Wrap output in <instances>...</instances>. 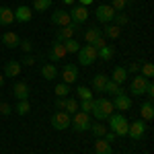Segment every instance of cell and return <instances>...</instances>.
<instances>
[{
	"instance_id": "7402d4cb",
	"label": "cell",
	"mask_w": 154,
	"mask_h": 154,
	"mask_svg": "<svg viewBox=\"0 0 154 154\" xmlns=\"http://www.w3.org/2000/svg\"><path fill=\"white\" fill-rule=\"evenodd\" d=\"M125 78H128V70H125V66H115L113 68V74H111V80L117 84H123L125 82Z\"/></svg>"
},
{
	"instance_id": "3957f363",
	"label": "cell",
	"mask_w": 154,
	"mask_h": 154,
	"mask_svg": "<svg viewBox=\"0 0 154 154\" xmlns=\"http://www.w3.org/2000/svg\"><path fill=\"white\" fill-rule=\"evenodd\" d=\"M91 123H93V119H91V113H82V111H76L74 115L70 117V128L74 131H88L91 128Z\"/></svg>"
},
{
	"instance_id": "ba28073f",
	"label": "cell",
	"mask_w": 154,
	"mask_h": 154,
	"mask_svg": "<svg viewBox=\"0 0 154 154\" xmlns=\"http://www.w3.org/2000/svg\"><path fill=\"white\" fill-rule=\"evenodd\" d=\"M148 80H150V78H144L142 74H136V76L131 78V82H130V93L131 95L142 97L144 93H146V84H148Z\"/></svg>"
},
{
	"instance_id": "7a4b0ae2",
	"label": "cell",
	"mask_w": 154,
	"mask_h": 154,
	"mask_svg": "<svg viewBox=\"0 0 154 154\" xmlns=\"http://www.w3.org/2000/svg\"><path fill=\"white\" fill-rule=\"evenodd\" d=\"M109 130L115 131V136H128V128H130V121L125 119L123 113H111L109 115Z\"/></svg>"
},
{
	"instance_id": "816d5d0a",
	"label": "cell",
	"mask_w": 154,
	"mask_h": 154,
	"mask_svg": "<svg viewBox=\"0 0 154 154\" xmlns=\"http://www.w3.org/2000/svg\"><path fill=\"white\" fill-rule=\"evenodd\" d=\"M121 154H128V152H121Z\"/></svg>"
},
{
	"instance_id": "603a6c76",
	"label": "cell",
	"mask_w": 154,
	"mask_h": 154,
	"mask_svg": "<svg viewBox=\"0 0 154 154\" xmlns=\"http://www.w3.org/2000/svg\"><path fill=\"white\" fill-rule=\"evenodd\" d=\"M107 80H109V76H105V74H95V76L91 78V82H93V88H95V93H103V88H105Z\"/></svg>"
},
{
	"instance_id": "30bf717a",
	"label": "cell",
	"mask_w": 154,
	"mask_h": 154,
	"mask_svg": "<svg viewBox=\"0 0 154 154\" xmlns=\"http://www.w3.org/2000/svg\"><path fill=\"white\" fill-rule=\"evenodd\" d=\"M111 103H113V109H117V111H130L131 109V97L121 91V93H117V95L113 97Z\"/></svg>"
},
{
	"instance_id": "f546056e",
	"label": "cell",
	"mask_w": 154,
	"mask_h": 154,
	"mask_svg": "<svg viewBox=\"0 0 154 154\" xmlns=\"http://www.w3.org/2000/svg\"><path fill=\"white\" fill-rule=\"evenodd\" d=\"M99 37H103V33H101L99 27H93V29H86V31H84V39H86V43H93V41L99 39Z\"/></svg>"
},
{
	"instance_id": "2e32d148",
	"label": "cell",
	"mask_w": 154,
	"mask_h": 154,
	"mask_svg": "<svg viewBox=\"0 0 154 154\" xmlns=\"http://www.w3.org/2000/svg\"><path fill=\"white\" fill-rule=\"evenodd\" d=\"M21 68H23V66H21L19 60H11V62L4 64V72H2V74H4V78H17V76L21 74Z\"/></svg>"
},
{
	"instance_id": "4316f807",
	"label": "cell",
	"mask_w": 154,
	"mask_h": 154,
	"mask_svg": "<svg viewBox=\"0 0 154 154\" xmlns=\"http://www.w3.org/2000/svg\"><path fill=\"white\" fill-rule=\"evenodd\" d=\"M76 99L78 101H91L93 99V91L88 86H76Z\"/></svg>"
},
{
	"instance_id": "7bdbcfd3",
	"label": "cell",
	"mask_w": 154,
	"mask_h": 154,
	"mask_svg": "<svg viewBox=\"0 0 154 154\" xmlns=\"http://www.w3.org/2000/svg\"><path fill=\"white\" fill-rule=\"evenodd\" d=\"M140 66H142V62H131V64L128 66V68H125V70H128V74H130V72L138 74V72H140Z\"/></svg>"
},
{
	"instance_id": "d4e9b609",
	"label": "cell",
	"mask_w": 154,
	"mask_h": 154,
	"mask_svg": "<svg viewBox=\"0 0 154 154\" xmlns=\"http://www.w3.org/2000/svg\"><path fill=\"white\" fill-rule=\"evenodd\" d=\"M140 113H142V121H150V119L154 117V105L152 101H146V103H142V107H140Z\"/></svg>"
},
{
	"instance_id": "ee69618b",
	"label": "cell",
	"mask_w": 154,
	"mask_h": 154,
	"mask_svg": "<svg viewBox=\"0 0 154 154\" xmlns=\"http://www.w3.org/2000/svg\"><path fill=\"white\" fill-rule=\"evenodd\" d=\"M144 95L148 97V101H152V97H154V84H152V80H148V84H146V93Z\"/></svg>"
},
{
	"instance_id": "6da1fadb",
	"label": "cell",
	"mask_w": 154,
	"mask_h": 154,
	"mask_svg": "<svg viewBox=\"0 0 154 154\" xmlns=\"http://www.w3.org/2000/svg\"><path fill=\"white\" fill-rule=\"evenodd\" d=\"M115 109H113V103H111V99H107V97H99V99H93V115H95L99 121H103L107 119L111 113H113Z\"/></svg>"
},
{
	"instance_id": "f6af8a7d",
	"label": "cell",
	"mask_w": 154,
	"mask_h": 154,
	"mask_svg": "<svg viewBox=\"0 0 154 154\" xmlns=\"http://www.w3.org/2000/svg\"><path fill=\"white\" fill-rule=\"evenodd\" d=\"M103 140H105V142H115V140H117V136H115V131H111V130H107L105 131V136H103Z\"/></svg>"
},
{
	"instance_id": "f1b7e54d",
	"label": "cell",
	"mask_w": 154,
	"mask_h": 154,
	"mask_svg": "<svg viewBox=\"0 0 154 154\" xmlns=\"http://www.w3.org/2000/svg\"><path fill=\"white\" fill-rule=\"evenodd\" d=\"M88 131H93V136H95V138H103V136H105V131H107V128L101 123V121H93V123H91V128H88Z\"/></svg>"
},
{
	"instance_id": "cb8c5ba5",
	"label": "cell",
	"mask_w": 154,
	"mask_h": 154,
	"mask_svg": "<svg viewBox=\"0 0 154 154\" xmlns=\"http://www.w3.org/2000/svg\"><path fill=\"white\" fill-rule=\"evenodd\" d=\"M95 154H113V148L103 138H97L95 140Z\"/></svg>"
},
{
	"instance_id": "ac0fdd59",
	"label": "cell",
	"mask_w": 154,
	"mask_h": 154,
	"mask_svg": "<svg viewBox=\"0 0 154 154\" xmlns=\"http://www.w3.org/2000/svg\"><path fill=\"white\" fill-rule=\"evenodd\" d=\"M33 19V8H29V6H19V8H14V21H19V23H29Z\"/></svg>"
},
{
	"instance_id": "74e56055",
	"label": "cell",
	"mask_w": 154,
	"mask_h": 154,
	"mask_svg": "<svg viewBox=\"0 0 154 154\" xmlns=\"http://www.w3.org/2000/svg\"><path fill=\"white\" fill-rule=\"evenodd\" d=\"M109 6H111L115 12H123V11H125V6H128V0H111Z\"/></svg>"
},
{
	"instance_id": "5b68a950",
	"label": "cell",
	"mask_w": 154,
	"mask_h": 154,
	"mask_svg": "<svg viewBox=\"0 0 154 154\" xmlns=\"http://www.w3.org/2000/svg\"><path fill=\"white\" fill-rule=\"evenodd\" d=\"M95 62H97V49H93L88 43L80 45V49H78V64L80 66H91Z\"/></svg>"
},
{
	"instance_id": "7dc6e473",
	"label": "cell",
	"mask_w": 154,
	"mask_h": 154,
	"mask_svg": "<svg viewBox=\"0 0 154 154\" xmlns=\"http://www.w3.org/2000/svg\"><path fill=\"white\" fill-rule=\"evenodd\" d=\"M64 107H66V97H58L56 99V109L58 111H64Z\"/></svg>"
},
{
	"instance_id": "d6a6232c",
	"label": "cell",
	"mask_w": 154,
	"mask_h": 154,
	"mask_svg": "<svg viewBox=\"0 0 154 154\" xmlns=\"http://www.w3.org/2000/svg\"><path fill=\"white\" fill-rule=\"evenodd\" d=\"M138 74H142L144 78H150L152 80V76H154V66L150 64V62H144L142 66H140V72Z\"/></svg>"
},
{
	"instance_id": "8fae6325",
	"label": "cell",
	"mask_w": 154,
	"mask_h": 154,
	"mask_svg": "<svg viewBox=\"0 0 154 154\" xmlns=\"http://www.w3.org/2000/svg\"><path fill=\"white\" fill-rule=\"evenodd\" d=\"M76 78H78V66L76 64H64V68H62V82L74 84Z\"/></svg>"
},
{
	"instance_id": "60d3db41",
	"label": "cell",
	"mask_w": 154,
	"mask_h": 154,
	"mask_svg": "<svg viewBox=\"0 0 154 154\" xmlns=\"http://www.w3.org/2000/svg\"><path fill=\"white\" fill-rule=\"evenodd\" d=\"M88 45L99 51L101 48H105V45H107V39H105V37H99V39H95V41H93V43H88Z\"/></svg>"
},
{
	"instance_id": "5bb4252c",
	"label": "cell",
	"mask_w": 154,
	"mask_h": 154,
	"mask_svg": "<svg viewBox=\"0 0 154 154\" xmlns=\"http://www.w3.org/2000/svg\"><path fill=\"white\" fill-rule=\"evenodd\" d=\"M29 93H31V88L23 80L14 82V86H12V95L17 97V101H29Z\"/></svg>"
},
{
	"instance_id": "9a60e30c",
	"label": "cell",
	"mask_w": 154,
	"mask_h": 154,
	"mask_svg": "<svg viewBox=\"0 0 154 154\" xmlns=\"http://www.w3.org/2000/svg\"><path fill=\"white\" fill-rule=\"evenodd\" d=\"M51 23L56 25V27H66V25H70V14L68 11H64V8H58V11L51 12Z\"/></svg>"
},
{
	"instance_id": "836d02e7",
	"label": "cell",
	"mask_w": 154,
	"mask_h": 154,
	"mask_svg": "<svg viewBox=\"0 0 154 154\" xmlns=\"http://www.w3.org/2000/svg\"><path fill=\"white\" fill-rule=\"evenodd\" d=\"M128 23H130V17H128L125 12H115V17H113V25H117V27H125Z\"/></svg>"
},
{
	"instance_id": "f35d334b",
	"label": "cell",
	"mask_w": 154,
	"mask_h": 154,
	"mask_svg": "<svg viewBox=\"0 0 154 154\" xmlns=\"http://www.w3.org/2000/svg\"><path fill=\"white\" fill-rule=\"evenodd\" d=\"M78 111L91 113V111H93V99H91V101H78Z\"/></svg>"
},
{
	"instance_id": "52a82bcc",
	"label": "cell",
	"mask_w": 154,
	"mask_h": 154,
	"mask_svg": "<svg viewBox=\"0 0 154 154\" xmlns=\"http://www.w3.org/2000/svg\"><path fill=\"white\" fill-rule=\"evenodd\" d=\"M95 17H97V21L99 23H113V17H115V11L109 6V4H101V6H97V11H95Z\"/></svg>"
},
{
	"instance_id": "9c48e42d",
	"label": "cell",
	"mask_w": 154,
	"mask_h": 154,
	"mask_svg": "<svg viewBox=\"0 0 154 154\" xmlns=\"http://www.w3.org/2000/svg\"><path fill=\"white\" fill-rule=\"evenodd\" d=\"M78 29H80V25H76V23H70V25H66V27H60L58 31H56V41H66V39H72V37L78 33Z\"/></svg>"
},
{
	"instance_id": "b9f144b4",
	"label": "cell",
	"mask_w": 154,
	"mask_h": 154,
	"mask_svg": "<svg viewBox=\"0 0 154 154\" xmlns=\"http://www.w3.org/2000/svg\"><path fill=\"white\" fill-rule=\"evenodd\" d=\"M19 62H21V66H33V64H35V58H33L31 54H25V58L19 60Z\"/></svg>"
},
{
	"instance_id": "4fadbf2b",
	"label": "cell",
	"mask_w": 154,
	"mask_h": 154,
	"mask_svg": "<svg viewBox=\"0 0 154 154\" xmlns=\"http://www.w3.org/2000/svg\"><path fill=\"white\" fill-rule=\"evenodd\" d=\"M144 131H146V121L136 119L134 123H130V128H128V136H130L131 140H140L144 136Z\"/></svg>"
},
{
	"instance_id": "ffe728a7",
	"label": "cell",
	"mask_w": 154,
	"mask_h": 154,
	"mask_svg": "<svg viewBox=\"0 0 154 154\" xmlns=\"http://www.w3.org/2000/svg\"><path fill=\"white\" fill-rule=\"evenodd\" d=\"M2 43H4L8 49H14V48H19L21 37L17 35L14 31H6V33H2Z\"/></svg>"
},
{
	"instance_id": "484cf974",
	"label": "cell",
	"mask_w": 154,
	"mask_h": 154,
	"mask_svg": "<svg viewBox=\"0 0 154 154\" xmlns=\"http://www.w3.org/2000/svg\"><path fill=\"white\" fill-rule=\"evenodd\" d=\"M113 54H115V49H113V45H109V43H107L105 48H101L99 51H97V60H103V62H109V60L113 58Z\"/></svg>"
},
{
	"instance_id": "ab89813d",
	"label": "cell",
	"mask_w": 154,
	"mask_h": 154,
	"mask_svg": "<svg viewBox=\"0 0 154 154\" xmlns=\"http://www.w3.org/2000/svg\"><path fill=\"white\" fill-rule=\"evenodd\" d=\"M19 48L23 49L25 54H31V51H33V41H31V39H21Z\"/></svg>"
},
{
	"instance_id": "e575fe53",
	"label": "cell",
	"mask_w": 154,
	"mask_h": 154,
	"mask_svg": "<svg viewBox=\"0 0 154 154\" xmlns=\"http://www.w3.org/2000/svg\"><path fill=\"white\" fill-rule=\"evenodd\" d=\"M49 6H51V0H35L33 2V11L35 12H43V11H48Z\"/></svg>"
},
{
	"instance_id": "4dcf8cb0",
	"label": "cell",
	"mask_w": 154,
	"mask_h": 154,
	"mask_svg": "<svg viewBox=\"0 0 154 154\" xmlns=\"http://www.w3.org/2000/svg\"><path fill=\"white\" fill-rule=\"evenodd\" d=\"M64 43V48H66V54H78V49H80V43L72 37V39H66V41H62Z\"/></svg>"
},
{
	"instance_id": "f907efd6",
	"label": "cell",
	"mask_w": 154,
	"mask_h": 154,
	"mask_svg": "<svg viewBox=\"0 0 154 154\" xmlns=\"http://www.w3.org/2000/svg\"><path fill=\"white\" fill-rule=\"evenodd\" d=\"M2 84H4V74H0V88H2Z\"/></svg>"
},
{
	"instance_id": "277c9868",
	"label": "cell",
	"mask_w": 154,
	"mask_h": 154,
	"mask_svg": "<svg viewBox=\"0 0 154 154\" xmlns=\"http://www.w3.org/2000/svg\"><path fill=\"white\" fill-rule=\"evenodd\" d=\"M70 113H66V111H56L54 115H51V128L54 130H58V131H64V130H68L70 128Z\"/></svg>"
},
{
	"instance_id": "c3c4849f",
	"label": "cell",
	"mask_w": 154,
	"mask_h": 154,
	"mask_svg": "<svg viewBox=\"0 0 154 154\" xmlns=\"http://www.w3.org/2000/svg\"><path fill=\"white\" fill-rule=\"evenodd\" d=\"M78 4H82V6H88V4H93V0H76Z\"/></svg>"
},
{
	"instance_id": "83f0119b",
	"label": "cell",
	"mask_w": 154,
	"mask_h": 154,
	"mask_svg": "<svg viewBox=\"0 0 154 154\" xmlns=\"http://www.w3.org/2000/svg\"><path fill=\"white\" fill-rule=\"evenodd\" d=\"M103 93H105V95H111V97H115L117 93H121V84L113 82V80L109 78V80H107V84H105V88H103Z\"/></svg>"
},
{
	"instance_id": "bcb514c9",
	"label": "cell",
	"mask_w": 154,
	"mask_h": 154,
	"mask_svg": "<svg viewBox=\"0 0 154 154\" xmlns=\"http://www.w3.org/2000/svg\"><path fill=\"white\" fill-rule=\"evenodd\" d=\"M11 105H8V103H0V115H4V117H6V115H11Z\"/></svg>"
},
{
	"instance_id": "7c38bea8",
	"label": "cell",
	"mask_w": 154,
	"mask_h": 154,
	"mask_svg": "<svg viewBox=\"0 0 154 154\" xmlns=\"http://www.w3.org/2000/svg\"><path fill=\"white\" fill-rule=\"evenodd\" d=\"M68 56L66 54V48H64V43H60V41H54L51 45H49L48 49V58L51 60V62H60V60H64Z\"/></svg>"
},
{
	"instance_id": "8d00e7d4",
	"label": "cell",
	"mask_w": 154,
	"mask_h": 154,
	"mask_svg": "<svg viewBox=\"0 0 154 154\" xmlns=\"http://www.w3.org/2000/svg\"><path fill=\"white\" fill-rule=\"evenodd\" d=\"M14 111L19 113V115H27L29 111H31V105H29V101H19L17 107H14Z\"/></svg>"
},
{
	"instance_id": "681fc988",
	"label": "cell",
	"mask_w": 154,
	"mask_h": 154,
	"mask_svg": "<svg viewBox=\"0 0 154 154\" xmlns=\"http://www.w3.org/2000/svg\"><path fill=\"white\" fill-rule=\"evenodd\" d=\"M64 4H76V0H62Z\"/></svg>"
},
{
	"instance_id": "d6986e66",
	"label": "cell",
	"mask_w": 154,
	"mask_h": 154,
	"mask_svg": "<svg viewBox=\"0 0 154 154\" xmlns=\"http://www.w3.org/2000/svg\"><path fill=\"white\" fill-rule=\"evenodd\" d=\"M14 23V11L8 6H0V27H11Z\"/></svg>"
},
{
	"instance_id": "8992f818",
	"label": "cell",
	"mask_w": 154,
	"mask_h": 154,
	"mask_svg": "<svg viewBox=\"0 0 154 154\" xmlns=\"http://www.w3.org/2000/svg\"><path fill=\"white\" fill-rule=\"evenodd\" d=\"M70 14V21L76 25H82L86 19H88V8L82 6V4H72V11H68Z\"/></svg>"
},
{
	"instance_id": "d590c367",
	"label": "cell",
	"mask_w": 154,
	"mask_h": 154,
	"mask_svg": "<svg viewBox=\"0 0 154 154\" xmlns=\"http://www.w3.org/2000/svg\"><path fill=\"white\" fill-rule=\"evenodd\" d=\"M54 91H56V95H58V97H68V95H70V84H66V82H58Z\"/></svg>"
},
{
	"instance_id": "44dd1931",
	"label": "cell",
	"mask_w": 154,
	"mask_h": 154,
	"mask_svg": "<svg viewBox=\"0 0 154 154\" xmlns=\"http://www.w3.org/2000/svg\"><path fill=\"white\" fill-rule=\"evenodd\" d=\"M101 33H103L105 39H119V35H121V27H117V25H113V23H107Z\"/></svg>"
},
{
	"instance_id": "e0dca14e",
	"label": "cell",
	"mask_w": 154,
	"mask_h": 154,
	"mask_svg": "<svg viewBox=\"0 0 154 154\" xmlns=\"http://www.w3.org/2000/svg\"><path fill=\"white\" fill-rule=\"evenodd\" d=\"M39 74L43 76V80H56L58 78V66L54 64V62H48V64H43L41 68H39Z\"/></svg>"
},
{
	"instance_id": "1f68e13d",
	"label": "cell",
	"mask_w": 154,
	"mask_h": 154,
	"mask_svg": "<svg viewBox=\"0 0 154 154\" xmlns=\"http://www.w3.org/2000/svg\"><path fill=\"white\" fill-rule=\"evenodd\" d=\"M64 111L70 113V115H74V113L78 111V99H74V97H66V107H64Z\"/></svg>"
}]
</instances>
